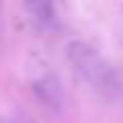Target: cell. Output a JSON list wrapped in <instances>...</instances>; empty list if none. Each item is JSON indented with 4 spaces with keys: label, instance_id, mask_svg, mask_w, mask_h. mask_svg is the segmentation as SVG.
Here are the masks:
<instances>
[{
    "label": "cell",
    "instance_id": "cell-1",
    "mask_svg": "<svg viewBox=\"0 0 123 123\" xmlns=\"http://www.w3.org/2000/svg\"><path fill=\"white\" fill-rule=\"evenodd\" d=\"M66 53L74 70L84 80H88V84H92L98 92H103L107 97L119 94V90H121L119 74L92 45L84 43V41H72Z\"/></svg>",
    "mask_w": 123,
    "mask_h": 123
},
{
    "label": "cell",
    "instance_id": "cell-4",
    "mask_svg": "<svg viewBox=\"0 0 123 123\" xmlns=\"http://www.w3.org/2000/svg\"><path fill=\"white\" fill-rule=\"evenodd\" d=\"M29 123H33V121H29Z\"/></svg>",
    "mask_w": 123,
    "mask_h": 123
},
{
    "label": "cell",
    "instance_id": "cell-5",
    "mask_svg": "<svg viewBox=\"0 0 123 123\" xmlns=\"http://www.w3.org/2000/svg\"><path fill=\"white\" fill-rule=\"evenodd\" d=\"M0 123H2V121H0Z\"/></svg>",
    "mask_w": 123,
    "mask_h": 123
},
{
    "label": "cell",
    "instance_id": "cell-2",
    "mask_svg": "<svg viewBox=\"0 0 123 123\" xmlns=\"http://www.w3.org/2000/svg\"><path fill=\"white\" fill-rule=\"evenodd\" d=\"M33 90H35L37 98L41 103H45L47 107H60L62 103V90H60V84H57V78L49 72L37 76L33 80Z\"/></svg>",
    "mask_w": 123,
    "mask_h": 123
},
{
    "label": "cell",
    "instance_id": "cell-3",
    "mask_svg": "<svg viewBox=\"0 0 123 123\" xmlns=\"http://www.w3.org/2000/svg\"><path fill=\"white\" fill-rule=\"evenodd\" d=\"M29 8L33 10V17L39 23H43V25H51L53 23V8L49 4H31Z\"/></svg>",
    "mask_w": 123,
    "mask_h": 123
}]
</instances>
